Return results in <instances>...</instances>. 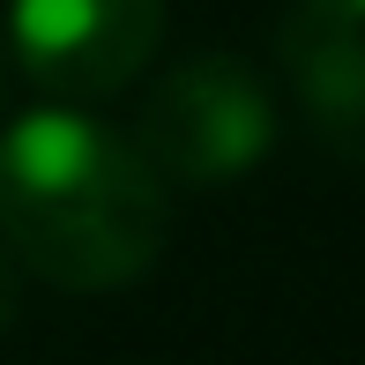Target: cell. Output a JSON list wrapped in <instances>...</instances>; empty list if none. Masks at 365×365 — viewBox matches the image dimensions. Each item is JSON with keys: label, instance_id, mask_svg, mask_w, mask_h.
Listing matches in <instances>:
<instances>
[{"label": "cell", "instance_id": "6da1fadb", "mask_svg": "<svg viewBox=\"0 0 365 365\" xmlns=\"http://www.w3.org/2000/svg\"><path fill=\"white\" fill-rule=\"evenodd\" d=\"M172 187L135 135L82 105H38L0 127V246L60 291H120L157 269Z\"/></svg>", "mask_w": 365, "mask_h": 365}, {"label": "cell", "instance_id": "7a4b0ae2", "mask_svg": "<svg viewBox=\"0 0 365 365\" xmlns=\"http://www.w3.org/2000/svg\"><path fill=\"white\" fill-rule=\"evenodd\" d=\"M135 149L164 187H231L276 149V97L254 60L224 45L194 53L149 82Z\"/></svg>", "mask_w": 365, "mask_h": 365}, {"label": "cell", "instance_id": "3957f363", "mask_svg": "<svg viewBox=\"0 0 365 365\" xmlns=\"http://www.w3.org/2000/svg\"><path fill=\"white\" fill-rule=\"evenodd\" d=\"M164 45V0H8V53L60 105L127 90Z\"/></svg>", "mask_w": 365, "mask_h": 365}, {"label": "cell", "instance_id": "277c9868", "mask_svg": "<svg viewBox=\"0 0 365 365\" xmlns=\"http://www.w3.org/2000/svg\"><path fill=\"white\" fill-rule=\"evenodd\" d=\"M276 68L313 142L336 149L343 164H365V23H343L298 0L276 23Z\"/></svg>", "mask_w": 365, "mask_h": 365}, {"label": "cell", "instance_id": "5b68a950", "mask_svg": "<svg viewBox=\"0 0 365 365\" xmlns=\"http://www.w3.org/2000/svg\"><path fill=\"white\" fill-rule=\"evenodd\" d=\"M15 313H23V269H15V254L0 246V328H8Z\"/></svg>", "mask_w": 365, "mask_h": 365}, {"label": "cell", "instance_id": "8992f818", "mask_svg": "<svg viewBox=\"0 0 365 365\" xmlns=\"http://www.w3.org/2000/svg\"><path fill=\"white\" fill-rule=\"evenodd\" d=\"M306 8H321V15H343V23H365V0H306Z\"/></svg>", "mask_w": 365, "mask_h": 365}, {"label": "cell", "instance_id": "52a82bcc", "mask_svg": "<svg viewBox=\"0 0 365 365\" xmlns=\"http://www.w3.org/2000/svg\"><path fill=\"white\" fill-rule=\"evenodd\" d=\"M0 82H8V75H0Z\"/></svg>", "mask_w": 365, "mask_h": 365}]
</instances>
